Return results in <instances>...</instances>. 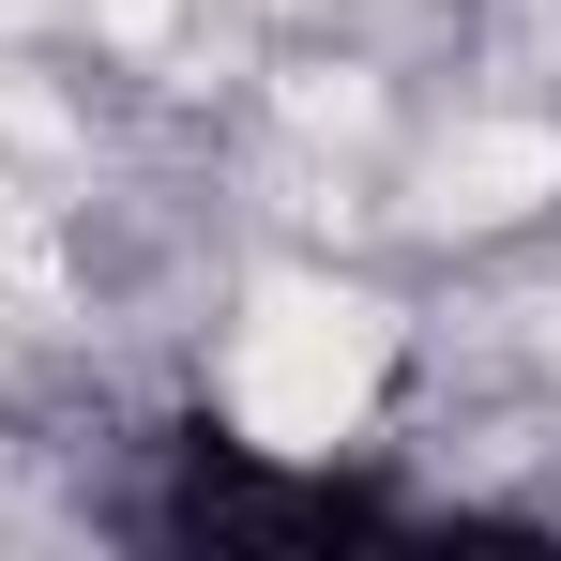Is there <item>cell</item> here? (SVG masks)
I'll list each match as a JSON object with an SVG mask.
<instances>
[{
	"instance_id": "6da1fadb",
	"label": "cell",
	"mask_w": 561,
	"mask_h": 561,
	"mask_svg": "<svg viewBox=\"0 0 561 561\" xmlns=\"http://www.w3.org/2000/svg\"><path fill=\"white\" fill-rule=\"evenodd\" d=\"M152 531L168 547H350V531H394V501L334 485V470H259L243 440H183Z\"/></svg>"
}]
</instances>
